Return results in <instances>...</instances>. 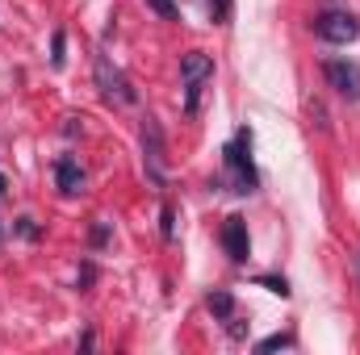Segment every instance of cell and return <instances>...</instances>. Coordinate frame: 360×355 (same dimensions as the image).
<instances>
[{"label":"cell","instance_id":"1","mask_svg":"<svg viewBox=\"0 0 360 355\" xmlns=\"http://www.w3.org/2000/svg\"><path fill=\"white\" fill-rule=\"evenodd\" d=\"M222 163H226V184L231 192H256V163H252V130H239L226 147H222Z\"/></svg>","mask_w":360,"mask_h":355},{"label":"cell","instance_id":"2","mask_svg":"<svg viewBox=\"0 0 360 355\" xmlns=\"http://www.w3.org/2000/svg\"><path fill=\"white\" fill-rule=\"evenodd\" d=\"M314 34H319L323 42H331V46H348V42L360 38V21L348 8H323V13L314 17Z\"/></svg>","mask_w":360,"mask_h":355},{"label":"cell","instance_id":"3","mask_svg":"<svg viewBox=\"0 0 360 355\" xmlns=\"http://www.w3.org/2000/svg\"><path fill=\"white\" fill-rule=\"evenodd\" d=\"M214 76V59L205 51H188L180 55V80H184V109L197 113V96L205 88V80Z\"/></svg>","mask_w":360,"mask_h":355},{"label":"cell","instance_id":"4","mask_svg":"<svg viewBox=\"0 0 360 355\" xmlns=\"http://www.w3.org/2000/svg\"><path fill=\"white\" fill-rule=\"evenodd\" d=\"M143 163H147V176L155 184L168 180V147H164V130L155 117L143 121Z\"/></svg>","mask_w":360,"mask_h":355},{"label":"cell","instance_id":"5","mask_svg":"<svg viewBox=\"0 0 360 355\" xmlns=\"http://www.w3.org/2000/svg\"><path fill=\"white\" fill-rule=\"evenodd\" d=\"M96 88L105 92V100H113V105H134V100H139L134 84H130L105 55H96Z\"/></svg>","mask_w":360,"mask_h":355},{"label":"cell","instance_id":"6","mask_svg":"<svg viewBox=\"0 0 360 355\" xmlns=\"http://www.w3.org/2000/svg\"><path fill=\"white\" fill-rule=\"evenodd\" d=\"M323 72H327V84L340 92L344 100H360V63H352V59H327Z\"/></svg>","mask_w":360,"mask_h":355},{"label":"cell","instance_id":"7","mask_svg":"<svg viewBox=\"0 0 360 355\" xmlns=\"http://www.w3.org/2000/svg\"><path fill=\"white\" fill-rule=\"evenodd\" d=\"M222 247H226V255H231L235 264H248L252 243H248V222H243V217H226V226H222Z\"/></svg>","mask_w":360,"mask_h":355},{"label":"cell","instance_id":"8","mask_svg":"<svg viewBox=\"0 0 360 355\" xmlns=\"http://www.w3.org/2000/svg\"><path fill=\"white\" fill-rule=\"evenodd\" d=\"M55 184H59V192L63 196H76V192H84V168L76 163V159H59L55 163Z\"/></svg>","mask_w":360,"mask_h":355},{"label":"cell","instance_id":"9","mask_svg":"<svg viewBox=\"0 0 360 355\" xmlns=\"http://www.w3.org/2000/svg\"><path fill=\"white\" fill-rule=\"evenodd\" d=\"M205 305H210V309H214V314H218V318H226V322H231V318H235V297H231V293H226V288H214V293H210V301H205Z\"/></svg>","mask_w":360,"mask_h":355},{"label":"cell","instance_id":"10","mask_svg":"<svg viewBox=\"0 0 360 355\" xmlns=\"http://www.w3.org/2000/svg\"><path fill=\"white\" fill-rule=\"evenodd\" d=\"M281 347H293V335H269L264 343H256V351H281Z\"/></svg>","mask_w":360,"mask_h":355},{"label":"cell","instance_id":"11","mask_svg":"<svg viewBox=\"0 0 360 355\" xmlns=\"http://www.w3.org/2000/svg\"><path fill=\"white\" fill-rule=\"evenodd\" d=\"M260 284H264L269 293H276V297H289V280H285V276H260Z\"/></svg>","mask_w":360,"mask_h":355},{"label":"cell","instance_id":"12","mask_svg":"<svg viewBox=\"0 0 360 355\" xmlns=\"http://www.w3.org/2000/svg\"><path fill=\"white\" fill-rule=\"evenodd\" d=\"M147 4H151L164 21H176V4H172V0H147Z\"/></svg>","mask_w":360,"mask_h":355},{"label":"cell","instance_id":"13","mask_svg":"<svg viewBox=\"0 0 360 355\" xmlns=\"http://www.w3.org/2000/svg\"><path fill=\"white\" fill-rule=\"evenodd\" d=\"M210 8H214V21H226L231 17V0H210Z\"/></svg>","mask_w":360,"mask_h":355},{"label":"cell","instance_id":"14","mask_svg":"<svg viewBox=\"0 0 360 355\" xmlns=\"http://www.w3.org/2000/svg\"><path fill=\"white\" fill-rule=\"evenodd\" d=\"M172 234H176V213L164 209V239H172Z\"/></svg>","mask_w":360,"mask_h":355},{"label":"cell","instance_id":"15","mask_svg":"<svg viewBox=\"0 0 360 355\" xmlns=\"http://www.w3.org/2000/svg\"><path fill=\"white\" fill-rule=\"evenodd\" d=\"M55 67H63V34H55V55H51Z\"/></svg>","mask_w":360,"mask_h":355}]
</instances>
